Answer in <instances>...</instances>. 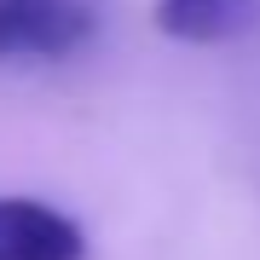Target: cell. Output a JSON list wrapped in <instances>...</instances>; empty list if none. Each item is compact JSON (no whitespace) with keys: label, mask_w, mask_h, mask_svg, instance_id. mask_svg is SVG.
Segmentation results:
<instances>
[{"label":"cell","mask_w":260,"mask_h":260,"mask_svg":"<svg viewBox=\"0 0 260 260\" xmlns=\"http://www.w3.org/2000/svg\"><path fill=\"white\" fill-rule=\"evenodd\" d=\"M93 35V12L81 0H0V64L70 58Z\"/></svg>","instance_id":"1"},{"label":"cell","mask_w":260,"mask_h":260,"mask_svg":"<svg viewBox=\"0 0 260 260\" xmlns=\"http://www.w3.org/2000/svg\"><path fill=\"white\" fill-rule=\"evenodd\" d=\"M87 237L70 214L35 197H0V260H81Z\"/></svg>","instance_id":"2"},{"label":"cell","mask_w":260,"mask_h":260,"mask_svg":"<svg viewBox=\"0 0 260 260\" xmlns=\"http://www.w3.org/2000/svg\"><path fill=\"white\" fill-rule=\"evenodd\" d=\"M150 18L168 41L220 47V41H237L260 23V0H156Z\"/></svg>","instance_id":"3"}]
</instances>
